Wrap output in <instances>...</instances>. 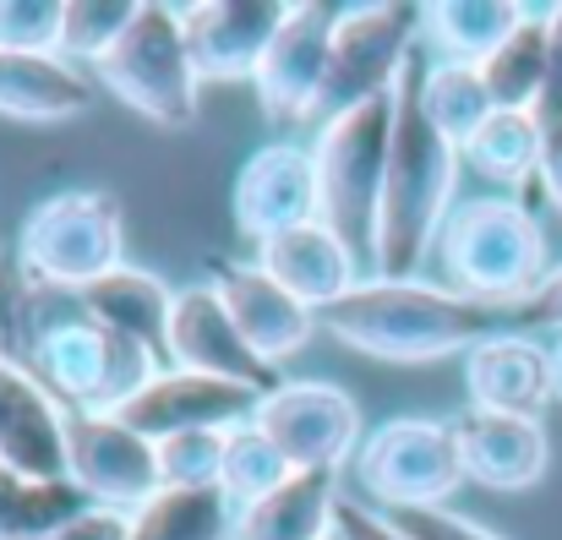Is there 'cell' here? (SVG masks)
I'll return each mask as SVG.
<instances>
[{"label": "cell", "instance_id": "1", "mask_svg": "<svg viewBox=\"0 0 562 540\" xmlns=\"http://www.w3.org/2000/svg\"><path fill=\"white\" fill-rule=\"evenodd\" d=\"M492 306L453 295L448 284L420 279H361L345 301L317 312V328L345 350H361L387 365H426V360L470 356L492 339Z\"/></svg>", "mask_w": 562, "mask_h": 540}, {"label": "cell", "instance_id": "2", "mask_svg": "<svg viewBox=\"0 0 562 540\" xmlns=\"http://www.w3.org/2000/svg\"><path fill=\"white\" fill-rule=\"evenodd\" d=\"M459 148L426 121L420 110V71L409 66L393 93V148L382 180V218H376V279H415L431 257L459 185Z\"/></svg>", "mask_w": 562, "mask_h": 540}, {"label": "cell", "instance_id": "3", "mask_svg": "<svg viewBox=\"0 0 562 540\" xmlns=\"http://www.w3.org/2000/svg\"><path fill=\"white\" fill-rule=\"evenodd\" d=\"M431 262L442 284L481 306H519L552 273L536 213L514 196H470L448 213Z\"/></svg>", "mask_w": 562, "mask_h": 540}, {"label": "cell", "instance_id": "4", "mask_svg": "<svg viewBox=\"0 0 562 540\" xmlns=\"http://www.w3.org/2000/svg\"><path fill=\"white\" fill-rule=\"evenodd\" d=\"M393 93L339 115V121H328L317 132V148H312L317 154V218L372 273H376L382 180H387V148H393Z\"/></svg>", "mask_w": 562, "mask_h": 540}, {"label": "cell", "instance_id": "5", "mask_svg": "<svg viewBox=\"0 0 562 540\" xmlns=\"http://www.w3.org/2000/svg\"><path fill=\"white\" fill-rule=\"evenodd\" d=\"M16 262L38 290H88L126 268V213L115 191L71 185L44 196L16 229Z\"/></svg>", "mask_w": 562, "mask_h": 540}, {"label": "cell", "instance_id": "6", "mask_svg": "<svg viewBox=\"0 0 562 540\" xmlns=\"http://www.w3.org/2000/svg\"><path fill=\"white\" fill-rule=\"evenodd\" d=\"M93 82L115 93L126 110L165 132H187L196 121V66H191L187 33H181V5H143L137 22L121 33V44L93 60Z\"/></svg>", "mask_w": 562, "mask_h": 540}, {"label": "cell", "instance_id": "7", "mask_svg": "<svg viewBox=\"0 0 562 540\" xmlns=\"http://www.w3.org/2000/svg\"><path fill=\"white\" fill-rule=\"evenodd\" d=\"M33 376L66 409L115 415L121 404H132L159 376V356L137 339H121V334L88 323V317H66V323H49L38 334Z\"/></svg>", "mask_w": 562, "mask_h": 540}, {"label": "cell", "instance_id": "8", "mask_svg": "<svg viewBox=\"0 0 562 540\" xmlns=\"http://www.w3.org/2000/svg\"><path fill=\"white\" fill-rule=\"evenodd\" d=\"M420 38V5H339L334 22V55H328V82L317 93V110L306 126H328L372 99H387L404 71L415 66L409 49Z\"/></svg>", "mask_w": 562, "mask_h": 540}, {"label": "cell", "instance_id": "9", "mask_svg": "<svg viewBox=\"0 0 562 540\" xmlns=\"http://www.w3.org/2000/svg\"><path fill=\"white\" fill-rule=\"evenodd\" d=\"M356 481L367 503L382 514H409V508H448L453 486L464 481L453 420H426V415H398L367 431L356 453Z\"/></svg>", "mask_w": 562, "mask_h": 540}, {"label": "cell", "instance_id": "10", "mask_svg": "<svg viewBox=\"0 0 562 540\" xmlns=\"http://www.w3.org/2000/svg\"><path fill=\"white\" fill-rule=\"evenodd\" d=\"M251 420L284 453L290 470H328V475H339L345 464H356V453L367 442L356 398L339 382H317V376L279 382L273 393H262Z\"/></svg>", "mask_w": 562, "mask_h": 540}, {"label": "cell", "instance_id": "11", "mask_svg": "<svg viewBox=\"0 0 562 540\" xmlns=\"http://www.w3.org/2000/svg\"><path fill=\"white\" fill-rule=\"evenodd\" d=\"M66 481L93 508L137 514L165 481H159V448L132 431L121 415H88L66 409Z\"/></svg>", "mask_w": 562, "mask_h": 540}, {"label": "cell", "instance_id": "12", "mask_svg": "<svg viewBox=\"0 0 562 540\" xmlns=\"http://www.w3.org/2000/svg\"><path fill=\"white\" fill-rule=\"evenodd\" d=\"M334 22L339 5H317V0H295L284 5V22L251 77L257 104L268 121L290 126V121H312L317 93L328 82V55H334Z\"/></svg>", "mask_w": 562, "mask_h": 540}, {"label": "cell", "instance_id": "13", "mask_svg": "<svg viewBox=\"0 0 562 540\" xmlns=\"http://www.w3.org/2000/svg\"><path fill=\"white\" fill-rule=\"evenodd\" d=\"M165 360H170L176 371L218 376V382H235V387H251V393H273V387H279V371L240 339V328L229 323V312H224V301L213 295V284L176 290Z\"/></svg>", "mask_w": 562, "mask_h": 540}, {"label": "cell", "instance_id": "14", "mask_svg": "<svg viewBox=\"0 0 562 540\" xmlns=\"http://www.w3.org/2000/svg\"><path fill=\"white\" fill-rule=\"evenodd\" d=\"M317 218V154L301 143L257 148L235 176V229L257 246Z\"/></svg>", "mask_w": 562, "mask_h": 540}, {"label": "cell", "instance_id": "15", "mask_svg": "<svg viewBox=\"0 0 562 540\" xmlns=\"http://www.w3.org/2000/svg\"><path fill=\"white\" fill-rule=\"evenodd\" d=\"M257 404H262V393H251V387H235V382L170 365L132 404H121L115 415L132 431H143L148 442H165V437H181V431H229V426L251 420Z\"/></svg>", "mask_w": 562, "mask_h": 540}, {"label": "cell", "instance_id": "16", "mask_svg": "<svg viewBox=\"0 0 562 540\" xmlns=\"http://www.w3.org/2000/svg\"><path fill=\"white\" fill-rule=\"evenodd\" d=\"M284 22L279 0H196L181 5L191 66L202 82H251L273 33Z\"/></svg>", "mask_w": 562, "mask_h": 540}, {"label": "cell", "instance_id": "17", "mask_svg": "<svg viewBox=\"0 0 562 540\" xmlns=\"http://www.w3.org/2000/svg\"><path fill=\"white\" fill-rule=\"evenodd\" d=\"M207 284H213V295L224 301V312H229V323L240 328V339L268 360V365L301 356V350L312 345L317 312H312L306 301H295L284 284H273L257 262H213V279H207Z\"/></svg>", "mask_w": 562, "mask_h": 540}, {"label": "cell", "instance_id": "18", "mask_svg": "<svg viewBox=\"0 0 562 540\" xmlns=\"http://www.w3.org/2000/svg\"><path fill=\"white\" fill-rule=\"evenodd\" d=\"M453 442H459V464L464 481L492 486V492H525L547 475V426L536 415H497V409H475L464 404L453 415Z\"/></svg>", "mask_w": 562, "mask_h": 540}, {"label": "cell", "instance_id": "19", "mask_svg": "<svg viewBox=\"0 0 562 540\" xmlns=\"http://www.w3.org/2000/svg\"><path fill=\"white\" fill-rule=\"evenodd\" d=\"M0 464L33 481H66V404L22 365L0 360Z\"/></svg>", "mask_w": 562, "mask_h": 540}, {"label": "cell", "instance_id": "20", "mask_svg": "<svg viewBox=\"0 0 562 540\" xmlns=\"http://www.w3.org/2000/svg\"><path fill=\"white\" fill-rule=\"evenodd\" d=\"M251 262H257L273 284H284L295 301H306L312 312L345 301V295L361 284V273H367V268L356 262V251H350L323 218L257 240V257H251Z\"/></svg>", "mask_w": 562, "mask_h": 540}, {"label": "cell", "instance_id": "21", "mask_svg": "<svg viewBox=\"0 0 562 540\" xmlns=\"http://www.w3.org/2000/svg\"><path fill=\"white\" fill-rule=\"evenodd\" d=\"M464 393L475 409L541 420L552 404V350L530 334H492L464 356Z\"/></svg>", "mask_w": 562, "mask_h": 540}, {"label": "cell", "instance_id": "22", "mask_svg": "<svg viewBox=\"0 0 562 540\" xmlns=\"http://www.w3.org/2000/svg\"><path fill=\"white\" fill-rule=\"evenodd\" d=\"M93 104V77H82L66 55L0 49V115L11 121H71Z\"/></svg>", "mask_w": 562, "mask_h": 540}, {"label": "cell", "instance_id": "23", "mask_svg": "<svg viewBox=\"0 0 562 540\" xmlns=\"http://www.w3.org/2000/svg\"><path fill=\"white\" fill-rule=\"evenodd\" d=\"M339 475L328 470H295L257 503L235 508V540H328L339 514Z\"/></svg>", "mask_w": 562, "mask_h": 540}, {"label": "cell", "instance_id": "24", "mask_svg": "<svg viewBox=\"0 0 562 540\" xmlns=\"http://www.w3.org/2000/svg\"><path fill=\"white\" fill-rule=\"evenodd\" d=\"M77 312L121 339L148 345L154 356L165 360V339H170V312H176V290L159 273L143 268H115L99 284L77 290Z\"/></svg>", "mask_w": 562, "mask_h": 540}, {"label": "cell", "instance_id": "25", "mask_svg": "<svg viewBox=\"0 0 562 540\" xmlns=\"http://www.w3.org/2000/svg\"><path fill=\"white\" fill-rule=\"evenodd\" d=\"M530 5L519 0H437L420 5V38L437 49V60H464L481 66L519 22Z\"/></svg>", "mask_w": 562, "mask_h": 540}, {"label": "cell", "instance_id": "26", "mask_svg": "<svg viewBox=\"0 0 562 540\" xmlns=\"http://www.w3.org/2000/svg\"><path fill=\"white\" fill-rule=\"evenodd\" d=\"M552 11V5H547ZM547 11H525V22L481 60V82L492 93V110H536L552 88V49H547Z\"/></svg>", "mask_w": 562, "mask_h": 540}, {"label": "cell", "instance_id": "27", "mask_svg": "<svg viewBox=\"0 0 562 540\" xmlns=\"http://www.w3.org/2000/svg\"><path fill=\"white\" fill-rule=\"evenodd\" d=\"M132 540H235V503L218 486H159L132 514Z\"/></svg>", "mask_w": 562, "mask_h": 540}, {"label": "cell", "instance_id": "28", "mask_svg": "<svg viewBox=\"0 0 562 540\" xmlns=\"http://www.w3.org/2000/svg\"><path fill=\"white\" fill-rule=\"evenodd\" d=\"M459 159L475 170L481 180H497V185H519V180H536L541 165V126H536V110H492L470 143H459Z\"/></svg>", "mask_w": 562, "mask_h": 540}, {"label": "cell", "instance_id": "29", "mask_svg": "<svg viewBox=\"0 0 562 540\" xmlns=\"http://www.w3.org/2000/svg\"><path fill=\"white\" fill-rule=\"evenodd\" d=\"M82 508L93 503L71 481H33L0 464V540H49Z\"/></svg>", "mask_w": 562, "mask_h": 540}, {"label": "cell", "instance_id": "30", "mask_svg": "<svg viewBox=\"0 0 562 540\" xmlns=\"http://www.w3.org/2000/svg\"><path fill=\"white\" fill-rule=\"evenodd\" d=\"M420 110L426 121L459 148L470 143V132L492 115V93L481 82V66H464V60H431L420 71Z\"/></svg>", "mask_w": 562, "mask_h": 540}, {"label": "cell", "instance_id": "31", "mask_svg": "<svg viewBox=\"0 0 562 540\" xmlns=\"http://www.w3.org/2000/svg\"><path fill=\"white\" fill-rule=\"evenodd\" d=\"M295 470L284 464V453L262 437L257 420H240L224 431V459H218V492L240 508V503H257L262 492H273L279 481H290Z\"/></svg>", "mask_w": 562, "mask_h": 540}, {"label": "cell", "instance_id": "32", "mask_svg": "<svg viewBox=\"0 0 562 540\" xmlns=\"http://www.w3.org/2000/svg\"><path fill=\"white\" fill-rule=\"evenodd\" d=\"M137 0H66V11H60V49L55 55H66V60H104L115 44H121V33L137 22Z\"/></svg>", "mask_w": 562, "mask_h": 540}, {"label": "cell", "instance_id": "33", "mask_svg": "<svg viewBox=\"0 0 562 540\" xmlns=\"http://www.w3.org/2000/svg\"><path fill=\"white\" fill-rule=\"evenodd\" d=\"M38 334H44V323H38V284L27 279L16 251H0V360L33 371Z\"/></svg>", "mask_w": 562, "mask_h": 540}, {"label": "cell", "instance_id": "34", "mask_svg": "<svg viewBox=\"0 0 562 540\" xmlns=\"http://www.w3.org/2000/svg\"><path fill=\"white\" fill-rule=\"evenodd\" d=\"M159 448V481L165 486H218L224 431H181L154 442Z\"/></svg>", "mask_w": 562, "mask_h": 540}, {"label": "cell", "instance_id": "35", "mask_svg": "<svg viewBox=\"0 0 562 540\" xmlns=\"http://www.w3.org/2000/svg\"><path fill=\"white\" fill-rule=\"evenodd\" d=\"M60 11L66 0H0V49H60Z\"/></svg>", "mask_w": 562, "mask_h": 540}, {"label": "cell", "instance_id": "36", "mask_svg": "<svg viewBox=\"0 0 562 540\" xmlns=\"http://www.w3.org/2000/svg\"><path fill=\"white\" fill-rule=\"evenodd\" d=\"M409 540H503L492 530H481L475 519L453 514V508H409V514H387Z\"/></svg>", "mask_w": 562, "mask_h": 540}, {"label": "cell", "instance_id": "37", "mask_svg": "<svg viewBox=\"0 0 562 540\" xmlns=\"http://www.w3.org/2000/svg\"><path fill=\"white\" fill-rule=\"evenodd\" d=\"M536 126H541V165H536V180L541 191L552 196V207L562 213V99L547 93L536 104Z\"/></svg>", "mask_w": 562, "mask_h": 540}, {"label": "cell", "instance_id": "38", "mask_svg": "<svg viewBox=\"0 0 562 540\" xmlns=\"http://www.w3.org/2000/svg\"><path fill=\"white\" fill-rule=\"evenodd\" d=\"M334 536L339 540H409L382 508L361 503V497H339V514H334Z\"/></svg>", "mask_w": 562, "mask_h": 540}, {"label": "cell", "instance_id": "39", "mask_svg": "<svg viewBox=\"0 0 562 540\" xmlns=\"http://www.w3.org/2000/svg\"><path fill=\"white\" fill-rule=\"evenodd\" d=\"M49 540H132V514H121V508H82Z\"/></svg>", "mask_w": 562, "mask_h": 540}, {"label": "cell", "instance_id": "40", "mask_svg": "<svg viewBox=\"0 0 562 540\" xmlns=\"http://www.w3.org/2000/svg\"><path fill=\"white\" fill-rule=\"evenodd\" d=\"M514 317L519 323H530V328H558L562 334V262L536 284V295L530 301H519L514 306Z\"/></svg>", "mask_w": 562, "mask_h": 540}, {"label": "cell", "instance_id": "41", "mask_svg": "<svg viewBox=\"0 0 562 540\" xmlns=\"http://www.w3.org/2000/svg\"><path fill=\"white\" fill-rule=\"evenodd\" d=\"M547 49H552V88H547V93L562 99V5L547 11Z\"/></svg>", "mask_w": 562, "mask_h": 540}, {"label": "cell", "instance_id": "42", "mask_svg": "<svg viewBox=\"0 0 562 540\" xmlns=\"http://www.w3.org/2000/svg\"><path fill=\"white\" fill-rule=\"evenodd\" d=\"M552 398L562 404V334H558V345H552Z\"/></svg>", "mask_w": 562, "mask_h": 540}, {"label": "cell", "instance_id": "43", "mask_svg": "<svg viewBox=\"0 0 562 540\" xmlns=\"http://www.w3.org/2000/svg\"><path fill=\"white\" fill-rule=\"evenodd\" d=\"M328 540H339V536H328Z\"/></svg>", "mask_w": 562, "mask_h": 540}]
</instances>
